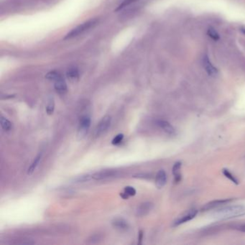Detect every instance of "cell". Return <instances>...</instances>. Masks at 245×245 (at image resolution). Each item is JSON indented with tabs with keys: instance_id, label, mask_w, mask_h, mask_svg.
Here are the masks:
<instances>
[{
	"instance_id": "6da1fadb",
	"label": "cell",
	"mask_w": 245,
	"mask_h": 245,
	"mask_svg": "<svg viewBox=\"0 0 245 245\" xmlns=\"http://www.w3.org/2000/svg\"><path fill=\"white\" fill-rule=\"evenodd\" d=\"M245 215L244 205H234L217 210L213 216L217 220H227Z\"/></svg>"
},
{
	"instance_id": "7a4b0ae2",
	"label": "cell",
	"mask_w": 245,
	"mask_h": 245,
	"mask_svg": "<svg viewBox=\"0 0 245 245\" xmlns=\"http://www.w3.org/2000/svg\"><path fill=\"white\" fill-rule=\"evenodd\" d=\"M97 23H98V20H97L96 19H94L81 24V25H79V26H77L75 28L73 29L71 32L68 33L66 36L65 37V39H71L81 35V34H83L84 33L86 32L87 30H89L90 28L95 26Z\"/></svg>"
},
{
	"instance_id": "3957f363",
	"label": "cell",
	"mask_w": 245,
	"mask_h": 245,
	"mask_svg": "<svg viewBox=\"0 0 245 245\" xmlns=\"http://www.w3.org/2000/svg\"><path fill=\"white\" fill-rule=\"evenodd\" d=\"M91 119L88 116H83L79 122V128H78L77 138L79 140H83L88 133V131L91 126Z\"/></svg>"
},
{
	"instance_id": "277c9868",
	"label": "cell",
	"mask_w": 245,
	"mask_h": 245,
	"mask_svg": "<svg viewBox=\"0 0 245 245\" xmlns=\"http://www.w3.org/2000/svg\"><path fill=\"white\" fill-rule=\"evenodd\" d=\"M111 116L106 115L104 116L95 128V130H94V136H95V137H99V136L102 135L104 132H105L106 131L109 129V127H110L111 125Z\"/></svg>"
},
{
	"instance_id": "5b68a950",
	"label": "cell",
	"mask_w": 245,
	"mask_h": 245,
	"mask_svg": "<svg viewBox=\"0 0 245 245\" xmlns=\"http://www.w3.org/2000/svg\"><path fill=\"white\" fill-rule=\"evenodd\" d=\"M197 213H198L197 210L196 209L190 210L188 213H185V214L182 216V217H179L178 219H177L176 221H175L173 223V226L177 227L182 224H184V223L189 222V221H191V219H194L196 216L197 215Z\"/></svg>"
},
{
	"instance_id": "8992f818",
	"label": "cell",
	"mask_w": 245,
	"mask_h": 245,
	"mask_svg": "<svg viewBox=\"0 0 245 245\" xmlns=\"http://www.w3.org/2000/svg\"><path fill=\"white\" fill-rule=\"evenodd\" d=\"M116 175H117V171H114V170H104V171H101L92 174V179H94V180L96 181L103 180V179L115 177Z\"/></svg>"
},
{
	"instance_id": "52a82bcc",
	"label": "cell",
	"mask_w": 245,
	"mask_h": 245,
	"mask_svg": "<svg viewBox=\"0 0 245 245\" xmlns=\"http://www.w3.org/2000/svg\"><path fill=\"white\" fill-rule=\"evenodd\" d=\"M153 204L150 202H145L140 204L136 210V215L137 217H145L151 212Z\"/></svg>"
},
{
	"instance_id": "ba28073f",
	"label": "cell",
	"mask_w": 245,
	"mask_h": 245,
	"mask_svg": "<svg viewBox=\"0 0 245 245\" xmlns=\"http://www.w3.org/2000/svg\"><path fill=\"white\" fill-rule=\"evenodd\" d=\"M111 224L114 228L120 231H127L129 229V224L125 219L122 217H116L112 220Z\"/></svg>"
},
{
	"instance_id": "9c48e42d",
	"label": "cell",
	"mask_w": 245,
	"mask_h": 245,
	"mask_svg": "<svg viewBox=\"0 0 245 245\" xmlns=\"http://www.w3.org/2000/svg\"><path fill=\"white\" fill-rule=\"evenodd\" d=\"M233 199L232 198H229V199H220V200H216V201H211L207 204H206L204 207L203 208V211H208V210H212L213 208H215L219 206L222 205H224L226 203H228L229 202H231Z\"/></svg>"
},
{
	"instance_id": "30bf717a",
	"label": "cell",
	"mask_w": 245,
	"mask_h": 245,
	"mask_svg": "<svg viewBox=\"0 0 245 245\" xmlns=\"http://www.w3.org/2000/svg\"><path fill=\"white\" fill-rule=\"evenodd\" d=\"M167 175L163 170H161L155 177V185L157 188H162L166 184Z\"/></svg>"
},
{
	"instance_id": "8fae6325",
	"label": "cell",
	"mask_w": 245,
	"mask_h": 245,
	"mask_svg": "<svg viewBox=\"0 0 245 245\" xmlns=\"http://www.w3.org/2000/svg\"><path fill=\"white\" fill-rule=\"evenodd\" d=\"M156 123L157 125L164 131V132H166L167 133V134L174 135L175 132H176V130H175L174 127L169 122H167V121L157 120Z\"/></svg>"
},
{
	"instance_id": "7c38bea8",
	"label": "cell",
	"mask_w": 245,
	"mask_h": 245,
	"mask_svg": "<svg viewBox=\"0 0 245 245\" xmlns=\"http://www.w3.org/2000/svg\"><path fill=\"white\" fill-rule=\"evenodd\" d=\"M54 87L56 91L59 94H63L67 91V85L63 78H60L55 81Z\"/></svg>"
},
{
	"instance_id": "4fadbf2b",
	"label": "cell",
	"mask_w": 245,
	"mask_h": 245,
	"mask_svg": "<svg viewBox=\"0 0 245 245\" xmlns=\"http://www.w3.org/2000/svg\"><path fill=\"white\" fill-rule=\"evenodd\" d=\"M181 162H177L174 164L173 168V173L175 177V182H176V183H179L181 180Z\"/></svg>"
},
{
	"instance_id": "5bb4252c",
	"label": "cell",
	"mask_w": 245,
	"mask_h": 245,
	"mask_svg": "<svg viewBox=\"0 0 245 245\" xmlns=\"http://www.w3.org/2000/svg\"><path fill=\"white\" fill-rule=\"evenodd\" d=\"M41 158H42V154H39L38 156L34 159L32 164L30 165V166L29 167V168L28 169V175H31L33 173V172L37 168L39 162H40Z\"/></svg>"
},
{
	"instance_id": "9a60e30c",
	"label": "cell",
	"mask_w": 245,
	"mask_h": 245,
	"mask_svg": "<svg viewBox=\"0 0 245 245\" xmlns=\"http://www.w3.org/2000/svg\"><path fill=\"white\" fill-rule=\"evenodd\" d=\"M0 124H1L2 128L4 131H9L12 129V123L3 116H1V118H0Z\"/></svg>"
},
{
	"instance_id": "2e32d148",
	"label": "cell",
	"mask_w": 245,
	"mask_h": 245,
	"mask_svg": "<svg viewBox=\"0 0 245 245\" xmlns=\"http://www.w3.org/2000/svg\"><path fill=\"white\" fill-rule=\"evenodd\" d=\"M79 71L76 69L73 68V69H70L69 71H67V77L68 79L71 80V81H76L79 79Z\"/></svg>"
},
{
	"instance_id": "e0dca14e",
	"label": "cell",
	"mask_w": 245,
	"mask_h": 245,
	"mask_svg": "<svg viewBox=\"0 0 245 245\" xmlns=\"http://www.w3.org/2000/svg\"><path fill=\"white\" fill-rule=\"evenodd\" d=\"M92 179V175H82V176H78L77 178H74V183H84V182H86L90 181Z\"/></svg>"
},
{
	"instance_id": "ac0fdd59",
	"label": "cell",
	"mask_w": 245,
	"mask_h": 245,
	"mask_svg": "<svg viewBox=\"0 0 245 245\" xmlns=\"http://www.w3.org/2000/svg\"><path fill=\"white\" fill-rule=\"evenodd\" d=\"M45 78L47 79H49V80H51V81H57L58 79H59L62 77L60 75L59 73H58L56 71H50L46 74Z\"/></svg>"
},
{
	"instance_id": "d6986e66",
	"label": "cell",
	"mask_w": 245,
	"mask_h": 245,
	"mask_svg": "<svg viewBox=\"0 0 245 245\" xmlns=\"http://www.w3.org/2000/svg\"><path fill=\"white\" fill-rule=\"evenodd\" d=\"M55 110V102L54 100L53 99H50L49 102H48L47 106H46V112L48 115H53V113L54 112Z\"/></svg>"
},
{
	"instance_id": "ffe728a7",
	"label": "cell",
	"mask_w": 245,
	"mask_h": 245,
	"mask_svg": "<svg viewBox=\"0 0 245 245\" xmlns=\"http://www.w3.org/2000/svg\"><path fill=\"white\" fill-rule=\"evenodd\" d=\"M223 173H224V176H226L227 178H229L230 181H232L233 183H234L235 184H237V185L239 183V182H238V181H237V179L235 178V177L233 176V175L231 173H230V172L228 171V170H227V169L223 170Z\"/></svg>"
},
{
	"instance_id": "44dd1931",
	"label": "cell",
	"mask_w": 245,
	"mask_h": 245,
	"mask_svg": "<svg viewBox=\"0 0 245 245\" xmlns=\"http://www.w3.org/2000/svg\"><path fill=\"white\" fill-rule=\"evenodd\" d=\"M204 62L207 63V64H208V67H206V69H207V71H208V74H209L210 75H212V76H213V75H215L216 74H217V70H216L214 68H213L212 65H211V64L209 63V61H208V60L207 59H205Z\"/></svg>"
},
{
	"instance_id": "7402d4cb",
	"label": "cell",
	"mask_w": 245,
	"mask_h": 245,
	"mask_svg": "<svg viewBox=\"0 0 245 245\" xmlns=\"http://www.w3.org/2000/svg\"><path fill=\"white\" fill-rule=\"evenodd\" d=\"M124 139V135L123 134H119L114 137V139L111 141V144L114 145H117L120 143L122 142V141Z\"/></svg>"
},
{
	"instance_id": "603a6c76",
	"label": "cell",
	"mask_w": 245,
	"mask_h": 245,
	"mask_svg": "<svg viewBox=\"0 0 245 245\" xmlns=\"http://www.w3.org/2000/svg\"><path fill=\"white\" fill-rule=\"evenodd\" d=\"M124 192H125L129 196H134L136 194V190L132 186H127L124 189Z\"/></svg>"
},
{
	"instance_id": "cb8c5ba5",
	"label": "cell",
	"mask_w": 245,
	"mask_h": 245,
	"mask_svg": "<svg viewBox=\"0 0 245 245\" xmlns=\"http://www.w3.org/2000/svg\"><path fill=\"white\" fill-rule=\"evenodd\" d=\"M120 196H121V197H122V198H123V199H128V198L130 197V196H128L127 194L125 192H124V193H120Z\"/></svg>"
},
{
	"instance_id": "d4e9b609",
	"label": "cell",
	"mask_w": 245,
	"mask_h": 245,
	"mask_svg": "<svg viewBox=\"0 0 245 245\" xmlns=\"http://www.w3.org/2000/svg\"><path fill=\"white\" fill-rule=\"evenodd\" d=\"M210 35L212 36V37H213L214 39H217V37H218V35L217 33H216L215 31L213 30H211L210 31Z\"/></svg>"
},
{
	"instance_id": "484cf974",
	"label": "cell",
	"mask_w": 245,
	"mask_h": 245,
	"mask_svg": "<svg viewBox=\"0 0 245 245\" xmlns=\"http://www.w3.org/2000/svg\"><path fill=\"white\" fill-rule=\"evenodd\" d=\"M142 238H143V232L142 231H140V233H139V238H138V239H139V242H138V243L141 244Z\"/></svg>"
},
{
	"instance_id": "4316f807",
	"label": "cell",
	"mask_w": 245,
	"mask_h": 245,
	"mask_svg": "<svg viewBox=\"0 0 245 245\" xmlns=\"http://www.w3.org/2000/svg\"><path fill=\"white\" fill-rule=\"evenodd\" d=\"M242 229H245V225H244V226H242Z\"/></svg>"
},
{
	"instance_id": "83f0119b",
	"label": "cell",
	"mask_w": 245,
	"mask_h": 245,
	"mask_svg": "<svg viewBox=\"0 0 245 245\" xmlns=\"http://www.w3.org/2000/svg\"><path fill=\"white\" fill-rule=\"evenodd\" d=\"M242 231H243V232H245V229H242Z\"/></svg>"
}]
</instances>
